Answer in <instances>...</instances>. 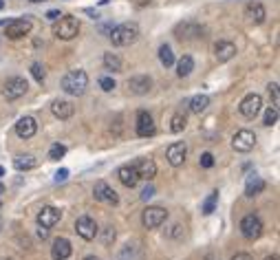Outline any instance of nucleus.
Instances as JSON below:
<instances>
[{"label":"nucleus","instance_id":"1","mask_svg":"<svg viewBox=\"0 0 280 260\" xmlns=\"http://www.w3.org/2000/svg\"><path fill=\"white\" fill-rule=\"evenodd\" d=\"M139 38V24L137 22H121L110 29V42L115 47H128V44L137 42Z\"/></svg>","mask_w":280,"mask_h":260},{"label":"nucleus","instance_id":"2","mask_svg":"<svg viewBox=\"0 0 280 260\" xmlns=\"http://www.w3.org/2000/svg\"><path fill=\"white\" fill-rule=\"evenodd\" d=\"M86 86H89V75H86V71H82V69L69 71L62 78V90L69 95H84Z\"/></svg>","mask_w":280,"mask_h":260},{"label":"nucleus","instance_id":"3","mask_svg":"<svg viewBox=\"0 0 280 260\" xmlns=\"http://www.w3.org/2000/svg\"><path fill=\"white\" fill-rule=\"evenodd\" d=\"M80 33V22L73 16H60L53 24V35L58 40H73Z\"/></svg>","mask_w":280,"mask_h":260},{"label":"nucleus","instance_id":"4","mask_svg":"<svg viewBox=\"0 0 280 260\" xmlns=\"http://www.w3.org/2000/svg\"><path fill=\"white\" fill-rule=\"evenodd\" d=\"M168 218V212L159 205H152V207H146L144 214H141V223H144L146 229H157L166 223Z\"/></svg>","mask_w":280,"mask_h":260},{"label":"nucleus","instance_id":"5","mask_svg":"<svg viewBox=\"0 0 280 260\" xmlns=\"http://www.w3.org/2000/svg\"><path fill=\"white\" fill-rule=\"evenodd\" d=\"M33 29L31 20L29 18H16V20H9L7 27H4V33H7L9 40H20L24 35H29Z\"/></svg>","mask_w":280,"mask_h":260},{"label":"nucleus","instance_id":"6","mask_svg":"<svg viewBox=\"0 0 280 260\" xmlns=\"http://www.w3.org/2000/svg\"><path fill=\"white\" fill-rule=\"evenodd\" d=\"M29 84L24 78H18V75H13V78H9L7 82H4V88H2V95L7 97L9 101L13 99H20L24 93H27Z\"/></svg>","mask_w":280,"mask_h":260},{"label":"nucleus","instance_id":"7","mask_svg":"<svg viewBox=\"0 0 280 260\" xmlns=\"http://www.w3.org/2000/svg\"><path fill=\"white\" fill-rule=\"evenodd\" d=\"M241 234L249 241H254V238H258L263 234V221L261 216H256V214H247L245 218L241 221Z\"/></svg>","mask_w":280,"mask_h":260},{"label":"nucleus","instance_id":"8","mask_svg":"<svg viewBox=\"0 0 280 260\" xmlns=\"http://www.w3.org/2000/svg\"><path fill=\"white\" fill-rule=\"evenodd\" d=\"M254 146H256V135L247 128L238 130L236 135L232 137V148L236 152H249V150H254Z\"/></svg>","mask_w":280,"mask_h":260},{"label":"nucleus","instance_id":"9","mask_svg":"<svg viewBox=\"0 0 280 260\" xmlns=\"http://www.w3.org/2000/svg\"><path fill=\"white\" fill-rule=\"evenodd\" d=\"M261 108H263V99H261V95H256V93H249L247 97H243V101L238 104L241 115L247 117V119H254V117L261 113Z\"/></svg>","mask_w":280,"mask_h":260},{"label":"nucleus","instance_id":"10","mask_svg":"<svg viewBox=\"0 0 280 260\" xmlns=\"http://www.w3.org/2000/svg\"><path fill=\"white\" fill-rule=\"evenodd\" d=\"M203 33V27L196 24L194 20H186V22H179L175 27V35L179 40H194V38H201Z\"/></svg>","mask_w":280,"mask_h":260},{"label":"nucleus","instance_id":"11","mask_svg":"<svg viewBox=\"0 0 280 260\" xmlns=\"http://www.w3.org/2000/svg\"><path fill=\"white\" fill-rule=\"evenodd\" d=\"M75 232H78L84 241H93V238L97 236V223L91 216H80L78 221H75Z\"/></svg>","mask_w":280,"mask_h":260},{"label":"nucleus","instance_id":"12","mask_svg":"<svg viewBox=\"0 0 280 260\" xmlns=\"http://www.w3.org/2000/svg\"><path fill=\"white\" fill-rule=\"evenodd\" d=\"M93 194H95V198H97V201L108 203V205H117V203H119V196H117V192H115L106 181H97V183H95Z\"/></svg>","mask_w":280,"mask_h":260},{"label":"nucleus","instance_id":"13","mask_svg":"<svg viewBox=\"0 0 280 260\" xmlns=\"http://www.w3.org/2000/svg\"><path fill=\"white\" fill-rule=\"evenodd\" d=\"M168 157V163L175 168H179L186 163V157H187V146L183 144V141H175V144H170V148H168L166 152Z\"/></svg>","mask_w":280,"mask_h":260},{"label":"nucleus","instance_id":"14","mask_svg":"<svg viewBox=\"0 0 280 260\" xmlns=\"http://www.w3.org/2000/svg\"><path fill=\"white\" fill-rule=\"evenodd\" d=\"M155 132H157V126H155L152 115L146 113V110H141V113L137 115V135L139 137H152Z\"/></svg>","mask_w":280,"mask_h":260},{"label":"nucleus","instance_id":"15","mask_svg":"<svg viewBox=\"0 0 280 260\" xmlns=\"http://www.w3.org/2000/svg\"><path fill=\"white\" fill-rule=\"evenodd\" d=\"M60 218H62V212H60L58 207H51V205L49 207H42V212L38 214V225L51 229V227L58 225Z\"/></svg>","mask_w":280,"mask_h":260},{"label":"nucleus","instance_id":"16","mask_svg":"<svg viewBox=\"0 0 280 260\" xmlns=\"http://www.w3.org/2000/svg\"><path fill=\"white\" fill-rule=\"evenodd\" d=\"M35 132H38V121L33 117H20L16 124V135L20 139H31Z\"/></svg>","mask_w":280,"mask_h":260},{"label":"nucleus","instance_id":"17","mask_svg":"<svg viewBox=\"0 0 280 260\" xmlns=\"http://www.w3.org/2000/svg\"><path fill=\"white\" fill-rule=\"evenodd\" d=\"M214 55L218 62H230L234 55H236V44L230 42V40H218L214 44Z\"/></svg>","mask_w":280,"mask_h":260},{"label":"nucleus","instance_id":"18","mask_svg":"<svg viewBox=\"0 0 280 260\" xmlns=\"http://www.w3.org/2000/svg\"><path fill=\"white\" fill-rule=\"evenodd\" d=\"M139 174V179H146V181H152L157 176V163L152 159H137V163H132Z\"/></svg>","mask_w":280,"mask_h":260},{"label":"nucleus","instance_id":"19","mask_svg":"<svg viewBox=\"0 0 280 260\" xmlns=\"http://www.w3.org/2000/svg\"><path fill=\"white\" fill-rule=\"evenodd\" d=\"M73 254V247H71V243L66 241V238H55L53 241V247H51V256L53 260H69V256Z\"/></svg>","mask_w":280,"mask_h":260},{"label":"nucleus","instance_id":"20","mask_svg":"<svg viewBox=\"0 0 280 260\" xmlns=\"http://www.w3.org/2000/svg\"><path fill=\"white\" fill-rule=\"evenodd\" d=\"M128 88H130V93H135V95H146L152 88V80L148 75H135V78L128 80Z\"/></svg>","mask_w":280,"mask_h":260},{"label":"nucleus","instance_id":"21","mask_svg":"<svg viewBox=\"0 0 280 260\" xmlns=\"http://www.w3.org/2000/svg\"><path fill=\"white\" fill-rule=\"evenodd\" d=\"M245 16L249 22H254V24H263L265 22V18H267V11H265V7L261 2H249L247 7H245Z\"/></svg>","mask_w":280,"mask_h":260},{"label":"nucleus","instance_id":"22","mask_svg":"<svg viewBox=\"0 0 280 260\" xmlns=\"http://www.w3.org/2000/svg\"><path fill=\"white\" fill-rule=\"evenodd\" d=\"M51 110H53V115L58 117V119H69V117H73V113H75V106L66 99H55L53 104H51Z\"/></svg>","mask_w":280,"mask_h":260},{"label":"nucleus","instance_id":"23","mask_svg":"<svg viewBox=\"0 0 280 260\" xmlns=\"http://www.w3.org/2000/svg\"><path fill=\"white\" fill-rule=\"evenodd\" d=\"M117 176H119V181L124 183L126 187H135L137 183H139V174H137L135 166H121L119 170H117Z\"/></svg>","mask_w":280,"mask_h":260},{"label":"nucleus","instance_id":"24","mask_svg":"<svg viewBox=\"0 0 280 260\" xmlns=\"http://www.w3.org/2000/svg\"><path fill=\"white\" fill-rule=\"evenodd\" d=\"M187 106H190V113L201 115V113H205L207 106H210V97H207V95H194V97L187 101Z\"/></svg>","mask_w":280,"mask_h":260},{"label":"nucleus","instance_id":"25","mask_svg":"<svg viewBox=\"0 0 280 260\" xmlns=\"http://www.w3.org/2000/svg\"><path fill=\"white\" fill-rule=\"evenodd\" d=\"M192 71H194V60H192V55H183L179 62H177V75H179V78H187Z\"/></svg>","mask_w":280,"mask_h":260},{"label":"nucleus","instance_id":"26","mask_svg":"<svg viewBox=\"0 0 280 260\" xmlns=\"http://www.w3.org/2000/svg\"><path fill=\"white\" fill-rule=\"evenodd\" d=\"M265 190V181L261 179V176H249V181H247V187H245V194L247 196H256V194H261V192Z\"/></svg>","mask_w":280,"mask_h":260},{"label":"nucleus","instance_id":"27","mask_svg":"<svg viewBox=\"0 0 280 260\" xmlns=\"http://www.w3.org/2000/svg\"><path fill=\"white\" fill-rule=\"evenodd\" d=\"M38 166V161L33 159L31 155H20V157H16V159H13V168H16V170H33V168Z\"/></svg>","mask_w":280,"mask_h":260},{"label":"nucleus","instance_id":"28","mask_svg":"<svg viewBox=\"0 0 280 260\" xmlns=\"http://www.w3.org/2000/svg\"><path fill=\"white\" fill-rule=\"evenodd\" d=\"M104 66H106V71L119 73L121 71V58L117 53H104Z\"/></svg>","mask_w":280,"mask_h":260},{"label":"nucleus","instance_id":"29","mask_svg":"<svg viewBox=\"0 0 280 260\" xmlns=\"http://www.w3.org/2000/svg\"><path fill=\"white\" fill-rule=\"evenodd\" d=\"M159 60H161V64H164L166 69L175 64V53H172V49L168 47V44H161L159 47Z\"/></svg>","mask_w":280,"mask_h":260},{"label":"nucleus","instance_id":"30","mask_svg":"<svg viewBox=\"0 0 280 260\" xmlns=\"http://www.w3.org/2000/svg\"><path fill=\"white\" fill-rule=\"evenodd\" d=\"M186 124H187V119H186V115H181V113H177V115H172V119H170V130L175 132H181L183 128H186Z\"/></svg>","mask_w":280,"mask_h":260},{"label":"nucleus","instance_id":"31","mask_svg":"<svg viewBox=\"0 0 280 260\" xmlns=\"http://www.w3.org/2000/svg\"><path fill=\"white\" fill-rule=\"evenodd\" d=\"M216 201H218V192H212V194L203 201V214H207V216H210V214L214 212V207H216Z\"/></svg>","mask_w":280,"mask_h":260},{"label":"nucleus","instance_id":"32","mask_svg":"<svg viewBox=\"0 0 280 260\" xmlns=\"http://www.w3.org/2000/svg\"><path fill=\"white\" fill-rule=\"evenodd\" d=\"M64 155H66V148L62 144H53V146H51V150H49V159L51 161H60Z\"/></svg>","mask_w":280,"mask_h":260},{"label":"nucleus","instance_id":"33","mask_svg":"<svg viewBox=\"0 0 280 260\" xmlns=\"http://www.w3.org/2000/svg\"><path fill=\"white\" fill-rule=\"evenodd\" d=\"M31 75L35 78V82H40V84H42V82H44V66L40 62H33L31 64Z\"/></svg>","mask_w":280,"mask_h":260},{"label":"nucleus","instance_id":"34","mask_svg":"<svg viewBox=\"0 0 280 260\" xmlns=\"http://www.w3.org/2000/svg\"><path fill=\"white\" fill-rule=\"evenodd\" d=\"M278 121V108L276 106H272V108L265 113V126H274Z\"/></svg>","mask_w":280,"mask_h":260},{"label":"nucleus","instance_id":"35","mask_svg":"<svg viewBox=\"0 0 280 260\" xmlns=\"http://www.w3.org/2000/svg\"><path fill=\"white\" fill-rule=\"evenodd\" d=\"M99 86H101V90H106V93H110V90L115 88V80L113 78H108V75H104V78H99Z\"/></svg>","mask_w":280,"mask_h":260},{"label":"nucleus","instance_id":"36","mask_svg":"<svg viewBox=\"0 0 280 260\" xmlns=\"http://www.w3.org/2000/svg\"><path fill=\"white\" fill-rule=\"evenodd\" d=\"M267 90H269V97H272V106H278V104H280L278 84H276V82H274V84H269V86H267Z\"/></svg>","mask_w":280,"mask_h":260},{"label":"nucleus","instance_id":"37","mask_svg":"<svg viewBox=\"0 0 280 260\" xmlns=\"http://www.w3.org/2000/svg\"><path fill=\"white\" fill-rule=\"evenodd\" d=\"M214 166V157H212V152H203L201 155V168H212Z\"/></svg>","mask_w":280,"mask_h":260},{"label":"nucleus","instance_id":"38","mask_svg":"<svg viewBox=\"0 0 280 260\" xmlns=\"http://www.w3.org/2000/svg\"><path fill=\"white\" fill-rule=\"evenodd\" d=\"M110 241H115V229H113V227H106V232H104V243L108 245Z\"/></svg>","mask_w":280,"mask_h":260},{"label":"nucleus","instance_id":"39","mask_svg":"<svg viewBox=\"0 0 280 260\" xmlns=\"http://www.w3.org/2000/svg\"><path fill=\"white\" fill-rule=\"evenodd\" d=\"M69 179V170L62 168V170H58V174H55V181H66Z\"/></svg>","mask_w":280,"mask_h":260},{"label":"nucleus","instance_id":"40","mask_svg":"<svg viewBox=\"0 0 280 260\" xmlns=\"http://www.w3.org/2000/svg\"><path fill=\"white\" fill-rule=\"evenodd\" d=\"M181 229H183V227L179 225V223H177V225H172V227H170V232H168V234H170L172 238H177V236H181Z\"/></svg>","mask_w":280,"mask_h":260},{"label":"nucleus","instance_id":"41","mask_svg":"<svg viewBox=\"0 0 280 260\" xmlns=\"http://www.w3.org/2000/svg\"><path fill=\"white\" fill-rule=\"evenodd\" d=\"M152 194H155V187H152V185H148L144 192H141V198H144V201H148V198H150Z\"/></svg>","mask_w":280,"mask_h":260},{"label":"nucleus","instance_id":"42","mask_svg":"<svg viewBox=\"0 0 280 260\" xmlns=\"http://www.w3.org/2000/svg\"><path fill=\"white\" fill-rule=\"evenodd\" d=\"M60 16H62V13H60V9H51V11H47V18L53 20V22H55V20H58Z\"/></svg>","mask_w":280,"mask_h":260},{"label":"nucleus","instance_id":"43","mask_svg":"<svg viewBox=\"0 0 280 260\" xmlns=\"http://www.w3.org/2000/svg\"><path fill=\"white\" fill-rule=\"evenodd\" d=\"M232 260H254L252 256H249V254H236V256H232Z\"/></svg>","mask_w":280,"mask_h":260},{"label":"nucleus","instance_id":"44","mask_svg":"<svg viewBox=\"0 0 280 260\" xmlns=\"http://www.w3.org/2000/svg\"><path fill=\"white\" fill-rule=\"evenodd\" d=\"M38 236H40V238H47V236H49V229H47V227H40V229H38Z\"/></svg>","mask_w":280,"mask_h":260},{"label":"nucleus","instance_id":"45","mask_svg":"<svg viewBox=\"0 0 280 260\" xmlns=\"http://www.w3.org/2000/svg\"><path fill=\"white\" fill-rule=\"evenodd\" d=\"M265 260H278V256H276V254H274V256H267Z\"/></svg>","mask_w":280,"mask_h":260},{"label":"nucleus","instance_id":"46","mask_svg":"<svg viewBox=\"0 0 280 260\" xmlns=\"http://www.w3.org/2000/svg\"><path fill=\"white\" fill-rule=\"evenodd\" d=\"M84 260H101V258H95V256H86Z\"/></svg>","mask_w":280,"mask_h":260},{"label":"nucleus","instance_id":"47","mask_svg":"<svg viewBox=\"0 0 280 260\" xmlns=\"http://www.w3.org/2000/svg\"><path fill=\"white\" fill-rule=\"evenodd\" d=\"M29 2H44V0H29Z\"/></svg>","mask_w":280,"mask_h":260},{"label":"nucleus","instance_id":"48","mask_svg":"<svg viewBox=\"0 0 280 260\" xmlns=\"http://www.w3.org/2000/svg\"><path fill=\"white\" fill-rule=\"evenodd\" d=\"M0 194H4V187L2 185H0Z\"/></svg>","mask_w":280,"mask_h":260},{"label":"nucleus","instance_id":"49","mask_svg":"<svg viewBox=\"0 0 280 260\" xmlns=\"http://www.w3.org/2000/svg\"><path fill=\"white\" fill-rule=\"evenodd\" d=\"M4 7V0H0V9H2Z\"/></svg>","mask_w":280,"mask_h":260},{"label":"nucleus","instance_id":"50","mask_svg":"<svg viewBox=\"0 0 280 260\" xmlns=\"http://www.w3.org/2000/svg\"><path fill=\"white\" fill-rule=\"evenodd\" d=\"M0 227H2V218H0Z\"/></svg>","mask_w":280,"mask_h":260},{"label":"nucleus","instance_id":"51","mask_svg":"<svg viewBox=\"0 0 280 260\" xmlns=\"http://www.w3.org/2000/svg\"><path fill=\"white\" fill-rule=\"evenodd\" d=\"M207 260H214V258H207Z\"/></svg>","mask_w":280,"mask_h":260}]
</instances>
